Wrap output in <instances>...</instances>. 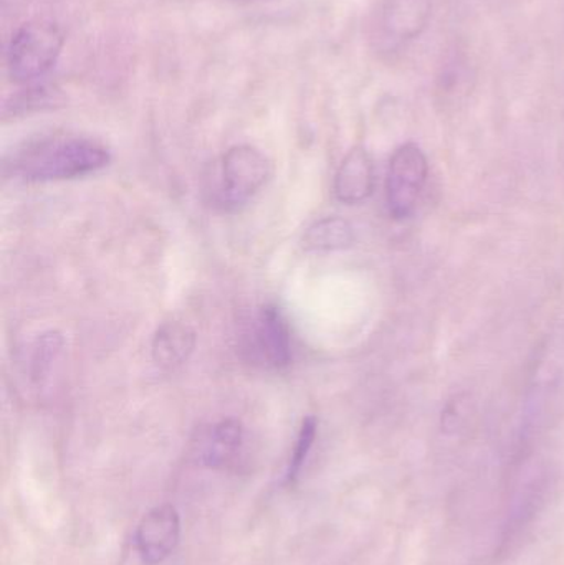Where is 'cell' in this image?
I'll use <instances>...</instances> for the list:
<instances>
[{"label": "cell", "instance_id": "obj_8", "mask_svg": "<svg viewBox=\"0 0 564 565\" xmlns=\"http://www.w3.org/2000/svg\"><path fill=\"white\" fill-rule=\"evenodd\" d=\"M433 15L430 0H384L377 15L380 35L393 45L417 39Z\"/></svg>", "mask_w": 564, "mask_h": 565}, {"label": "cell", "instance_id": "obj_10", "mask_svg": "<svg viewBox=\"0 0 564 565\" xmlns=\"http://www.w3.org/2000/svg\"><path fill=\"white\" fill-rule=\"evenodd\" d=\"M195 334L188 324L166 322L152 341V358L164 369H175L188 361L194 351Z\"/></svg>", "mask_w": 564, "mask_h": 565}, {"label": "cell", "instance_id": "obj_5", "mask_svg": "<svg viewBox=\"0 0 564 565\" xmlns=\"http://www.w3.org/2000/svg\"><path fill=\"white\" fill-rule=\"evenodd\" d=\"M242 349L248 361L265 369H281L290 365L294 359L291 335L280 309L265 306L255 316L242 339Z\"/></svg>", "mask_w": 564, "mask_h": 565}, {"label": "cell", "instance_id": "obj_11", "mask_svg": "<svg viewBox=\"0 0 564 565\" xmlns=\"http://www.w3.org/2000/svg\"><path fill=\"white\" fill-rule=\"evenodd\" d=\"M353 227L340 217H328L311 225L305 234L304 245L311 252H337L351 247Z\"/></svg>", "mask_w": 564, "mask_h": 565}, {"label": "cell", "instance_id": "obj_6", "mask_svg": "<svg viewBox=\"0 0 564 565\" xmlns=\"http://www.w3.org/2000/svg\"><path fill=\"white\" fill-rule=\"evenodd\" d=\"M136 550L145 565H159L171 557L181 541V516L172 504H161L145 514L136 530Z\"/></svg>", "mask_w": 564, "mask_h": 565}, {"label": "cell", "instance_id": "obj_1", "mask_svg": "<svg viewBox=\"0 0 564 565\" xmlns=\"http://www.w3.org/2000/svg\"><path fill=\"white\" fill-rule=\"evenodd\" d=\"M109 151L98 141L79 136H55L26 146L15 158V169L26 181H65L106 168Z\"/></svg>", "mask_w": 564, "mask_h": 565}, {"label": "cell", "instance_id": "obj_2", "mask_svg": "<svg viewBox=\"0 0 564 565\" xmlns=\"http://www.w3.org/2000/svg\"><path fill=\"white\" fill-rule=\"evenodd\" d=\"M65 45V35L56 23L32 20L23 23L7 46V73L17 85H29L49 75Z\"/></svg>", "mask_w": 564, "mask_h": 565}, {"label": "cell", "instance_id": "obj_12", "mask_svg": "<svg viewBox=\"0 0 564 565\" xmlns=\"http://www.w3.org/2000/svg\"><path fill=\"white\" fill-rule=\"evenodd\" d=\"M317 418H305L300 431H298L297 444H295L290 463H288L287 483L294 484L298 477H300L301 470H304L305 463H307L308 455H310L315 440H317Z\"/></svg>", "mask_w": 564, "mask_h": 565}, {"label": "cell", "instance_id": "obj_7", "mask_svg": "<svg viewBox=\"0 0 564 565\" xmlns=\"http://www.w3.org/2000/svg\"><path fill=\"white\" fill-rule=\"evenodd\" d=\"M244 447V427L234 418L217 422L199 430L192 440V458L195 463L211 470L231 465Z\"/></svg>", "mask_w": 564, "mask_h": 565}, {"label": "cell", "instance_id": "obj_4", "mask_svg": "<svg viewBox=\"0 0 564 565\" xmlns=\"http://www.w3.org/2000/svg\"><path fill=\"white\" fill-rule=\"evenodd\" d=\"M429 174L426 154L419 146L407 142L394 151L387 168L386 201L397 221L411 217L419 204Z\"/></svg>", "mask_w": 564, "mask_h": 565}, {"label": "cell", "instance_id": "obj_3", "mask_svg": "<svg viewBox=\"0 0 564 565\" xmlns=\"http://www.w3.org/2000/svg\"><path fill=\"white\" fill-rule=\"evenodd\" d=\"M270 171V161L260 149L251 145L234 146L222 158L215 199L222 207L235 211L264 188Z\"/></svg>", "mask_w": 564, "mask_h": 565}, {"label": "cell", "instance_id": "obj_9", "mask_svg": "<svg viewBox=\"0 0 564 565\" xmlns=\"http://www.w3.org/2000/svg\"><path fill=\"white\" fill-rule=\"evenodd\" d=\"M374 191V164L370 152L354 148L341 162L334 178V195L348 205L361 204Z\"/></svg>", "mask_w": 564, "mask_h": 565}]
</instances>
